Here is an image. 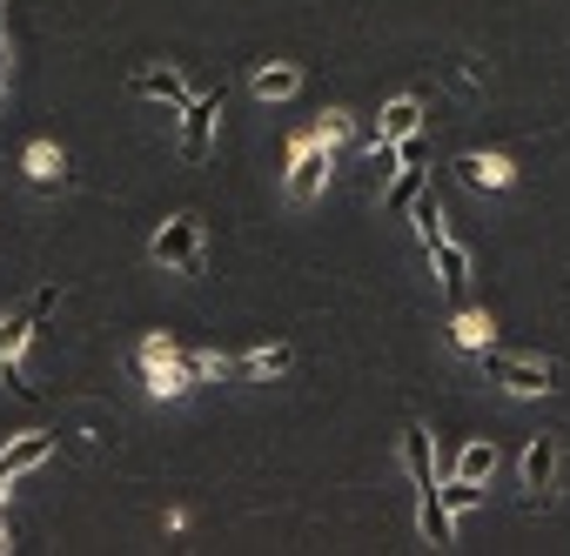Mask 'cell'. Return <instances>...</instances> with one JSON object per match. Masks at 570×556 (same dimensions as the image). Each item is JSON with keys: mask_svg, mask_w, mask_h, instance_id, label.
<instances>
[{"mask_svg": "<svg viewBox=\"0 0 570 556\" xmlns=\"http://www.w3.org/2000/svg\"><path fill=\"white\" fill-rule=\"evenodd\" d=\"M403 469H410V483H416V523H423V536H430L436 549L456 543L450 509H443V483H436V463H430V429H423V423H403Z\"/></svg>", "mask_w": 570, "mask_h": 556, "instance_id": "cell-1", "label": "cell"}, {"mask_svg": "<svg viewBox=\"0 0 570 556\" xmlns=\"http://www.w3.org/2000/svg\"><path fill=\"white\" fill-rule=\"evenodd\" d=\"M476 363H483V376L503 383L510 396H550V363H537V356H503V349L490 342V349H476Z\"/></svg>", "mask_w": 570, "mask_h": 556, "instance_id": "cell-2", "label": "cell"}, {"mask_svg": "<svg viewBox=\"0 0 570 556\" xmlns=\"http://www.w3.org/2000/svg\"><path fill=\"white\" fill-rule=\"evenodd\" d=\"M557 483H563V449L550 436H537L523 449V509H550L557 503Z\"/></svg>", "mask_w": 570, "mask_h": 556, "instance_id": "cell-3", "label": "cell"}, {"mask_svg": "<svg viewBox=\"0 0 570 556\" xmlns=\"http://www.w3.org/2000/svg\"><path fill=\"white\" fill-rule=\"evenodd\" d=\"M141 383H148V396H181L188 389V369H181V342H168V336H148L141 342Z\"/></svg>", "mask_w": 570, "mask_h": 556, "instance_id": "cell-4", "label": "cell"}, {"mask_svg": "<svg viewBox=\"0 0 570 556\" xmlns=\"http://www.w3.org/2000/svg\"><path fill=\"white\" fill-rule=\"evenodd\" d=\"M28 336H35V316H28V309H21V316H0V376H8V389H14L21 403H41V389H35L28 369H21Z\"/></svg>", "mask_w": 570, "mask_h": 556, "instance_id": "cell-5", "label": "cell"}, {"mask_svg": "<svg viewBox=\"0 0 570 556\" xmlns=\"http://www.w3.org/2000/svg\"><path fill=\"white\" fill-rule=\"evenodd\" d=\"M155 261L175 268V275H202V221H195V215H175V221L155 235Z\"/></svg>", "mask_w": 570, "mask_h": 556, "instance_id": "cell-6", "label": "cell"}, {"mask_svg": "<svg viewBox=\"0 0 570 556\" xmlns=\"http://www.w3.org/2000/svg\"><path fill=\"white\" fill-rule=\"evenodd\" d=\"M215 121H222V95H188V101H181V155H188V161H208Z\"/></svg>", "mask_w": 570, "mask_h": 556, "instance_id": "cell-7", "label": "cell"}, {"mask_svg": "<svg viewBox=\"0 0 570 556\" xmlns=\"http://www.w3.org/2000/svg\"><path fill=\"white\" fill-rule=\"evenodd\" d=\"M330 168H336V155H330L316 135H303V141H296V161H289V195H296V201H316L323 181H330Z\"/></svg>", "mask_w": 570, "mask_h": 556, "instance_id": "cell-8", "label": "cell"}, {"mask_svg": "<svg viewBox=\"0 0 570 556\" xmlns=\"http://www.w3.org/2000/svg\"><path fill=\"white\" fill-rule=\"evenodd\" d=\"M282 369H289V349H282V342H268V349H248V356H215V376H282Z\"/></svg>", "mask_w": 570, "mask_h": 556, "instance_id": "cell-9", "label": "cell"}, {"mask_svg": "<svg viewBox=\"0 0 570 556\" xmlns=\"http://www.w3.org/2000/svg\"><path fill=\"white\" fill-rule=\"evenodd\" d=\"M55 456V436H21V443H8L0 449V489H8L14 476H28V469H41Z\"/></svg>", "mask_w": 570, "mask_h": 556, "instance_id": "cell-10", "label": "cell"}, {"mask_svg": "<svg viewBox=\"0 0 570 556\" xmlns=\"http://www.w3.org/2000/svg\"><path fill=\"white\" fill-rule=\"evenodd\" d=\"M128 88H135L141 101H168V108H181V101H188V81H181V68H141Z\"/></svg>", "mask_w": 570, "mask_h": 556, "instance_id": "cell-11", "label": "cell"}, {"mask_svg": "<svg viewBox=\"0 0 570 556\" xmlns=\"http://www.w3.org/2000/svg\"><path fill=\"white\" fill-rule=\"evenodd\" d=\"M430 255H436V268H443V296H450V302H463V289H470V248H456V241L443 235Z\"/></svg>", "mask_w": 570, "mask_h": 556, "instance_id": "cell-12", "label": "cell"}, {"mask_svg": "<svg viewBox=\"0 0 570 556\" xmlns=\"http://www.w3.org/2000/svg\"><path fill=\"white\" fill-rule=\"evenodd\" d=\"M423 128V101L416 95H403V101H390L383 115H376V141H403V135H416Z\"/></svg>", "mask_w": 570, "mask_h": 556, "instance_id": "cell-13", "label": "cell"}, {"mask_svg": "<svg viewBox=\"0 0 570 556\" xmlns=\"http://www.w3.org/2000/svg\"><path fill=\"white\" fill-rule=\"evenodd\" d=\"M456 175H463L470 188H503V181H510V155H463Z\"/></svg>", "mask_w": 570, "mask_h": 556, "instance_id": "cell-14", "label": "cell"}, {"mask_svg": "<svg viewBox=\"0 0 570 556\" xmlns=\"http://www.w3.org/2000/svg\"><path fill=\"white\" fill-rule=\"evenodd\" d=\"M416 195H423V161H403V168L383 181V208H390V215H403Z\"/></svg>", "mask_w": 570, "mask_h": 556, "instance_id": "cell-15", "label": "cell"}, {"mask_svg": "<svg viewBox=\"0 0 570 556\" xmlns=\"http://www.w3.org/2000/svg\"><path fill=\"white\" fill-rule=\"evenodd\" d=\"M28 181H41V188L68 181V155H61L55 141H35V148H28Z\"/></svg>", "mask_w": 570, "mask_h": 556, "instance_id": "cell-16", "label": "cell"}, {"mask_svg": "<svg viewBox=\"0 0 570 556\" xmlns=\"http://www.w3.org/2000/svg\"><path fill=\"white\" fill-rule=\"evenodd\" d=\"M296 88H303V75H296L289 61H275V68H262V75H255V95H262V101H289Z\"/></svg>", "mask_w": 570, "mask_h": 556, "instance_id": "cell-17", "label": "cell"}, {"mask_svg": "<svg viewBox=\"0 0 570 556\" xmlns=\"http://www.w3.org/2000/svg\"><path fill=\"white\" fill-rule=\"evenodd\" d=\"M403 215L416 221V235H423V248H436V241H443V208H436V195H430V188H423V195H416V201H410Z\"/></svg>", "mask_w": 570, "mask_h": 556, "instance_id": "cell-18", "label": "cell"}, {"mask_svg": "<svg viewBox=\"0 0 570 556\" xmlns=\"http://www.w3.org/2000/svg\"><path fill=\"white\" fill-rule=\"evenodd\" d=\"M456 342H463L470 356H476V349H490V342H497V329H490V316H476V309H463V316H456Z\"/></svg>", "mask_w": 570, "mask_h": 556, "instance_id": "cell-19", "label": "cell"}, {"mask_svg": "<svg viewBox=\"0 0 570 556\" xmlns=\"http://www.w3.org/2000/svg\"><path fill=\"white\" fill-rule=\"evenodd\" d=\"M476 503H483V483H470V476H450V483H443V509H450V516H456V509H476Z\"/></svg>", "mask_w": 570, "mask_h": 556, "instance_id": "cell-20", "label": "cell"}, {"mask_svg": "<svg viewBox=\"0 0 570 556\" xmlns=\"http://www.w3.org/2000/svg\"><path fill=\"white\" fill-rule=\"evenodd\" d=\"M490 469H497V449H483V443H470V449H463V463H456V476H470V483H483Z\"/></svg>", "mask_w": 570, "mask_h": 556, "instance_id": "cell-21", "label": "cell"}, {"mask_svg": "<svg viewBox=\"0 0 570 556\" xmlns=\"http://www.w3.org/2000/svg\"><path fill=\"white\" fill-rule=\"evenodd\" d=\"M316 141H323V148L336 155V148L350 141V115H323V128H316Z\"/></svg>", "mask_w": 570, "mask_h": 556, "instance_id": "cell-22", "label": "cell"}, {"mask_svg": "<svg viewBox=\"0 0 570 556\" xmlns=\"http://www.w3.org/2000/svg\"><path fill=\"white\" fill-rule=\"evenodd\" d=\"M55 302H61V289H55V282H48V289H41V296H35V302H28V316H35V322H41V316H48V309H55Z\"/></svg>", "mask_w": 570, "mask_h": 556, "instance_id": "cell-23", "label": "cell"}, {"mask_svg": "<svg viewBox=\"0 0 570 556\" xmlns=\"http://www.w3.org/2000/svg\"><path fill=\"white\" fill-rule=\"evenodd\" d=\"M0 549H8V509H0Z\"/></svg>", "mask_w": 570, "mask_h": 556, "instance_id": "cell-24", "label": "cell"}]
</instances>
